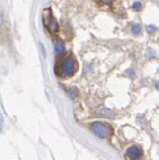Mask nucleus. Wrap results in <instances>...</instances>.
<instances>
[{
	"instance_id": "f257e3e1",
	"label": "nucleus",
	"mask_w": 159,
	"mask_h": 160,
	"mask_svg": "<svg viewBox=\"0 0 159 160\" xmlns=\"http://www.w3.org/2000/svg\"><path fill=\"white\" fill-rule=\"evenodd\" d=\"M78 63L74 57H66L59 63V76L61 78H70L76 72Z\"/></svg>"
},
{
	"instance_id": "f03ea898",
	"label": "nucleus",
	"mask_w": 159,
	"mask_h": 160,
	"mask_svg": "<svg viewBox=\"0 0 159 160\" xmlns=\"http://www.w3.org/2000/svg\"><path fill=\"white\" fill-rule=\"evenodd\" d=\"M90 129L96 137L101 139H107L112 135V128L105 122H94V123H91Z\"/></svg>"
},
{
	"instance_id": "7ed1b4c3",
	"label": "nucleus",
	"mask_w": 159,
	"mask_h": 160,
	"mask_svg": "<svg viewBox=\"0 0 159 160\" xmlns=\"http://www.w3.org/2000/svg\"><path fill=\"white\" fill-rule=\"evenodd\" d=\"M45 15L48 16V20H46L45 17V26H46V29H48L51 34H55V33L58 32V29H59V26H58V22L55 21V18L51 16V13H50V11L49 9H46L45 11Z\"/></svg>"
},
{
	"instance_id": "20e7f679",
	"label": "nucleus",
	"mask_w": 159,
	"mask_h": 160,
	"mask_svg": "<svg viewBox=\"0 0 159 160\" xmlns=\"http://www.w3.org/2000/svg\"><path fill=\"white\" fill-rule=\"evenodd\" d=\"M126 156H128L129 159H133V160L140 159V158L142 156V151L138 148L137 146H131V147H129V148L126 150Z\"/></svg>"
},
{
	"instance_id": "39448f33",
	"label": "nucleus",
	"mask_w": 159,
	"mask_h": 160,
	"mask_svg": "<svg viewBox=\"0 0 159 160\" xmlns=\"http://www.w3.org/2000/svg\"><path fill=\"white\" fill-rule=\"evenodd\" d=\"M54 52H55L57 57H62V55L64 54V45H63V42L58 41V42L54 45Z\"/></svg>"
},
{
	"instance_id": "423d86ee",
	"label": "nucleus",
	"mask_w": 159,
	"mask_h": 160,
	"mask_svg": "<svg viewBox=\"0 0 159 160\" xmlns=\"http://www.w3.org/2000/svg\"><path fill=\"white\" fill-rule=\"evenodd\" d=\"M130 32H131V34L138 36V34L141 33V25H138V24H133V25H131V28H130Z\"/></svg>"
},
{
	"instance_id": "0eeeda50",
	"label": "nucleus",
	"mask_w": 159,
	"mask_h": 160,
	"mask_svg": "<svg viewBox=\"0 0 159 160\" xmlns=\"http://www.w3.org/2000/svg\"><path fill=\"white\" fill-rule=\"evenodd\" d=\"M146 30H147V33H150V34H151V33H154V32L156 30V26H154V25H147V26H146Z\"/></svg>"
},
{
	"instance_id": "6e6552de",
	"label": "nucleus",
	"mask_w": 159,
	"mask_h": 160,
	"mask_svg": "<svg viewBox=\"0 0 159 160\" xmlns=\"http://www.w3.org/2000/svg\"><path fill=\"white\" fill-rule=\"evenodd\" d=\"M133 9H134V11H141V9H142L141 3H140V2H136V3L133 4Z\"/></svg>"
},
{
	"instance_id": "1a4fd4ad",
	"label": "nucleus",
	"mask_w": 159,
	"mask_h": 160,
	"mask_svg": "<svg viewBox=\"0 0 159 160\" xmlns=\"http://www.w3.org/2000/svg\"><path fill=\"white\" fill-rule=\"evenodd\" d=\"M39 49H41V52H42V57L45 58V57H46V51H45V48H44V45H42V43H39Z\"/></svg>"
},
{
	"instance_id": "9d476101",
	"label": "nucleus",
	"mask_w": 159,
	"mask_h": 160,
	"mask_svg": "<svg viewBox=\"0 0 159 160\" xmlns=\"http://www.w3.org/2000/svg\"><path fill=\"white\" fill-rule=\"evenodd\" d=\"M101 3H104V4H110L112 2H113V0H100Z\"/></svg>"
},
{
	"instance_id": "9b49d317",
	"label": "nucleus",
	"mask_w": 159,
	"mask_h": 160,
	"mask_svg": "<svg viewBox=\"0 0 159 160\" xmlns=\"http://www.w3.org/2000/svg\"><path fill=\"white\" fill-rule=\"evenodd\" d=\"M155 88L159 91V82H156V83H155Z\"/></svg>"
}]
</instances>
